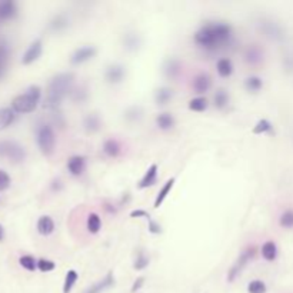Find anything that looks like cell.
<instances>
[{
  "instance_id": "39",
  "label": "cell",
  "mask_w": 293,
  "mask_h": 293,
  "mask_svg": "<svg viewBox=\"0 0 293 293\" xmlns=\"http://www.w3.org/2000/svg\"><path fill=\"white\" fill-rule=\"evenodd\" d=\"M19 263H20V266H22L23 269H26V270H29V272H33L37 268V260L33 256H30V255H24V256L20 257V259H19Z\"/></svg>"
},
{
  "instance_id": "16",
  "label": "cell",
  "mask_w": 293,
  "mask_h": 293,
  "mask_svg": "<svg viewBox=\"0 0 293 293\" xmlns=\"http://www.w3.org/2000/svg\"><path fill=\"white\" fill-rule=\"evenodd\" d=\"M69 26H70V19H69V16L66 13H57L49 22V29L53 33H62L66 29H69Z\"/></svg>"
},
{
  "instance_id": "35",
  "label": "cell",
  "mask_w": 293,
  "mask_h": 293,
  "mask_svg": "<svg viewBox=\"0 0 293 293\" xmlns=\"http://www.w3.org/2000/svg\"><path fill=\"white\" fill-rule=\"evenodd\" d=\"M272 132H273V125L268 119L257 120V123L252 129L253 135H266V133H272Z\"/></svg>"
},
{
  "instance_id": "38",
  "label": "cell",
  "mask_w": 293,
  "mask_h": 293,
  "mask_svg": "<svg viewBox=\"0 0 293 293\" xmlns=\"http://www.w3.org/2000/svg\"><path fill=\"white\" fill-rule=\"evenodd\" d=\"M209 103H207V99L203 97V96H198V97H193L190 102H189V109L192 112H204L207 109Z\"/></svg>"
},
{
  "instance_id": "40",
  "label": "cell",
  "mask_w": 293,
  "mask_h": 293,
  "mask_svg": "<svg viewBox=\"0 0 293 293\" xmlns=\"http://www.w3.org/2000/svg\"><path fill=\"white\" fill-rule=\"evenodd\" d=\"M9 46L6 42H0V77L3 76V72H4V65H6V60L9 57Z\"/></svg>"
},
{
  "instance_id": "24",
  "label": "cell",
  "mask_w": 293,
  "mask_h": 293,
  "mask_svg": "<svg viewBox=\"0 0 293 293\" xmlns=\"http://www.w3.org/2000/svg\"><path fill=\"white\" fill-rule=\"evenodd\" d=\"M56 225L50 216H40L37 220V232L42 236H49L55 232Z\"/></svg>"
},
{
  "instance_id": "48",
  "label": "cell",
  "mask_w": 293,
  "mask_h": 293,
  "mask_svg": "<svg viewBox=\"0 0 293 293\" xmlns=\"http://www.w3.org/2000/svg\"><path fill=\"white\" fill-rule=\"evenodd\" d=\"M4 239V229H3V226L0 225V242Z\"/></svg>"
},
{
  "instance_id": "19",
  "label": "cell",
  "mask_w": 293,
  "mask_h": 293,
  "mask_svg": "<svg viewBox=\"0 0 293 293\" xmlns=\"http://www.w3.org/2000/svg\"><path fill=\"white\" fill-rule=\"evenodd\" d=\"M102 125H103V120L97 113H89L83 119V129L88 133H97L102 129Z\"/></svg>"
},
{
  "instance_id": "34",
  "label": "cell",
  "mask_w": 293,
  "mask_h": 293,
  "mask_svg": "<svg viewBox=\"0 0 293 293\" xmlns=\"http://www.w3.org/2000/svg\"><path fill=\"white\" fill-rule=\"evenodd\" d=\"M69 96L74 103H85L89 99V92L85 86H79V88H73V90Z\"/></svg>"
},
{
  "instance_id": "3",
  "label": "cell",
  "mask_w": 293,
  "mask_h": 293,
  "mask_svg": "<svg viewBox=\"0 0 293 293\" xmlns=\"http://www.w3.org/2000/svg\"><path fill=\"white\" fill-rule=\"evenodd\" d=\"M40 99H42V89L36 85H32L27 88L26 92L18 94L12 100V109L16 113H32L39 106Z\"/></svg>"
},
{
  "instance_id": "29",
  "label": "cell",
  "mask_w": 293,
  "mask_h": 293,
  "mask_svg": "<svg viewBox=\"0 0 293 293\" xmlns=\"http://www.w3.org/2000/svg\"><path fill=\"white\" fill-rule=\"evenodd\" d=\"M233 69H235V68H233V63H232V60L227 59V57L220 59V60H218V63H216V70H218L220 77H229V76H232Z\"/></svg>"
},
{
  "instance_id": "13",
  "label": "cell",
  "mask_w": 293,
  "mask_h": 293,
  "mask_svg": "<svg viewBox=\"0 0 293 293\" xmlns=\"http://www.w3.org/2000/svg\"><path fill=\"white\" fill-rule=\"evenodd\" d=\"M192 88H193V90L198 93V94H203V93L207 92L212 88V77H210V74L206 73V72L196 74L195 79H193Z\"/></svg>"
},
{
  "instance_id": "9",
  "label": "cell",
  "mask_w": 293,
  "mask_h": 293,
  "mask_svg": "<svg viewBox=\"0 0 293 293\" xmlns=\"http://www.w3.org/2000/svg\"><path fill=\"white\" fill-rule=\"evenodd\" d=\"M126 77V68L122 63H110L105 69V80L109 85H119Z\"/></svg>"
},
{
  "instance_id": "14",
  "label": "cell",
  "mask_w": 293,
  "mask_h": 293,
  "mask_svg": "<svg viewBox=\"0 0 293 293\" xmlns=\"http://www.w3.org/2000/svg\"><path fill=\"white\" fill-rule=\"evenodd\" d=\"M114 283H116V280H114V275H113V272H109V273L105 276L103 279H100L99 282L93 283L92 286L88 288L83 293H103L105 291H108V289H110V288H113Z\"/></svg>"
},
{
  "instance_id": "25",
  "label": "cell",
  "mask_w": 293,
  "mask_h": 293,
  "mask_svg": "<svg viewBox=\"0 0 293 293\" xmlns=\"http://www.w3.org/2000/svg\"><path fill=\"white\" fill-rule=\"evenodd\" d=\"M175 182H176V179H175V178H170V179L166 180V183L160 187V190H159V193H158V196H156V199H155V203H153V207H155V209H159V207L162 206V203L166 201V198L170 195V190L173 189Z\"/></svg>"
},
{
  "instance_id": "4",
  "label": "cell",
  "mask_w": 293,
  "mask_h": 293,
  "mask_svg": "<svg viewBox=\"0 0 293 293\" xmlns=\"http://www.w3.org/2000/svg\"><path fill=\"white\" fill-rule=\"evenodd\" d=\"M36 143L39 150L45 156H50L55 152L56 136L55 130L50 125H39L36 129Z\"/></svg>"
},
{
  "instance_id": "37",
  "label": "cell",
  "mask_w": 293,
  "mask_h": 293,
  "mask_svg": "<svg viewBox=\"0 0 293 293\" xmlns=\"http://www.w3.org/2000/svg\"><path fill=\"white\" fill-rule=\"evenodd\" d=\"M279 226L283 229H293V209H286L280 213Z\"/></svg>"
},
{
  "instance_id": "45",
  "label": "cell",
  "mask_w": 293,
  "mask_h": 293,
  "mask_svg": "<svg viewBox=\"0 0 293 293\" xmlns=\"http://www.w3.org/2000/svg\"><path fill=\"white\" fill-rule=\"evenodd\" d=\"M130 218L136 219V218H146V219H150V215L147 213L146 210L143 209H136V210H132L130 212Z\"/></svg>"
},
{
  "instance_id": "15",
  "label": "cell",
  "mask_w": 293,
  "mask_h": 293,
  "mask_svg": "<svg viewBox=\"0 0 293 293\" xmlns=\"http://www.w3.org/2000/svg\"><path fill=\"white\" fill-rule=\"evenodd\" d=\"M163 73L169 79H176L182 73V62L176 57H169L163 63Z\"/></svg>"
},
{
  "instance_id": "47",
  "label": "cell",
  "mask_w": 293,
  "mask_h": 293,
  "mask_svg": "<svg viewBox=\"0 0 293 293\" xmlns=\"http://www.w3.org/2000/svg\"><path fill=\"white\" fill-rule=\"evenodd\" d=\"M62 189H63L62 180H60V179H55V180L52 182V190H53V192H59V190H62Z\"/></svg>"
},
{
  "instance_id": "10",
  "label": "cell",
  "mask_w": 293,
  "mask_h": 293,
  "mask_svg": "<svg viewBox=\"0 0 293 293\" xmlns=\"http://www.w3.org/2000/svg\"><path fill=\"white\" fill-rule=\"evenodd\" d=\"M42 53H43V42H42V39H36L24 50V53L22 56V65L27 66V65L35 63L36 60L40 59Z\"/></svg>"
},
{
  "instance_id": "22",
  "label": "cell",
  "mask_w": 293,
  "mask_h": 293,
  "mask_svg": "<svg viewBox=\"0 0 293 293\" xmlns=\"http://www.w3.org/2000/svg\"><path fill=\"white\" fill-rule=\"evenodd\" d=\"M143 114H145V110H143V108L140 105H132V106H129L128 109L123 112V119L128 123L133 125V123L140 122L142 117H143Z\"/></svg>"
},
{
  "instance_id": "28",
  "label": "cell",
  "mask_w": 293,
  "mask_h": 293,
  "mask_svg": "<svg viewBox=\"0 0 293 293\" xmlns=\"http://www.w3.org/2000/svg\"><path fill=\"white\" fill-rule=\"evenodd\" d=\"M173 99V90L170 88H159L156 92H155V103L158 106H165L167 105L170 100Z\"/></svg>"
},
{
  "instance_id": "33",
  "label": "cell",
  "mask_w": 293,
  "mask_h": 293,
  "mask_svg": "<svg viewBox=\"0 0 293 293\" xmlns=\"http://www.w3.org/2000/svg\"><path fill=\"white\" fill-rule=\"evenodd\" d=\"M77 279H79V273L74 269L68 270V273L65 276V282H63V293L72 292V289H73V286L76 285Z\"/></svg>"
},
{
  "instance_id": "27",
  "label": "cell",
  "mask_w": 293,
  "mask_h": 293,
  "mask_svg": "<svg viewBox=\"0 0 293 293\" xmlns=\"http://www.w3.org/2000/svg\"><path fill=\"white\" fill-rule=\"evenodd\" d=\"M277 246H276V243L273 240H268V242H265L263 245H262V249H260V253H262V256L265 260H268V262H273L276 260V257H277Z\"/></svg>"
},
{
  "instance_id": "1",
  "label": "cell",
  "mask_w": 293,
  "mask_h": 293,
  "mask_svg": "<svg viewBox=\"0 0 293 293\" xmlns=\"http://www.w3.org/2000/svg\"><path fill=\"white\" fill-rule=\"evenodd\" d=\"M233 29L229 23L225 22H209L203 24L195 33L193 42L196 46L204 50H216L220 46L229 43L232 39Z\"/></svg>"
},
{
  "instance_id": "32",
  "label": "cell",
  "mask_w": 293,
  "mask_h": 293,
  "mask_svg": "<svg viewBox=\"0 0 293 293\" xmlns=\"http://www.w3.org/2000/svg\"><path fill=\"white\" fill-rule=\"evenodd\" d=\"M229 100H230L229 93L226 92L225 89H218L216 93H215V96H213V105H215L216 109L219 110L225 109L229 105Z\"/></svg>"
},
{
  "instance_id": "31",
  "label": "cell",
  "mask_w": 293,
  "mask_h": 293,
  "mask_svg": "<svg viewBox=\"0 0 293 293\" xmlns=\"http://www.w3.org/2000/svg\"><path fill=\"white\" fill-rule=\"evenodd\" d=\"M86 227H88L89 233H92V235L99 233L100 229H102V219H100V216L97 213H94V212L89 213L88 220H86Z\"/></svg>"
},
{
  "instance_id": "18",
  "label": "cell",
  "mask_w": 293,
  "mask_h": 293,
  "mask_svg": "<svg viewBox=\"0 0 293 293\" xmlns=\"http://www.w3.org/2000/svg\"><path fill=\"white\" fill-rule=\"evenodd\" d=\"M158 173H159V167H158L156 163H152V165L147 167V170L145 172L143 178L140 179L137 187L139 189H147V187L153 186V184L156 183V180H158Z\"/></svg>"
},
{
  "instance_id": "46",
  "label": "cell",
  "mask_w": 293,
  "mask_h": 293,
  "mask_svg": "<svg viewBox=\"0 0 293 293\" xmlns=\"http://www.w3.org/2000/svg\"><path fill=\"white\" fill-rule=\"evenodd\" d=\"M143 285H145V277H143V276L137 277V279L135 280L133 286H132V293H136V292H137V291H140Z\"/></svg>"
},
{
  "instance_id": "8",
  "label": "cell",
  "mask_w": 293,
  "mask_h": 293,
  "mask_svg": "<svg viewBox=\"0 0 293 293\" xmlns=\"http://www.w3.org/2000/svg\"><path fill=\"white\" fill-rule=\"evenodd\" d=\"M96 55H97V49L94 46H92V45H85V46L77 47L73 53L70 55V63L73 66H79V65H83V63L92 60Z\"/></svg>"
},
{
  "instance_id": "43",
  "label": "cell",
  "mask_w": 293,
  "mask_h": 293,
  "mask_svg": "<svg viewBox=\"0 0 293 293\" xmlns=\"http://www.w3.org/2000/svg\"><path fill=\"white\" fill-rule=\"evenodd\" d=\"M12 183V179L9 176V173L3 169H0V190H6L9 189V186Z\"/></svg>"
},
{
  "instance_id": "6",
  "label": "cell",
  "mask_w": 293,
  "mask_h": 293,
  "mask_svg": "<svg viewBox=\"0 0 293 293\" xmlns=\"http://www.w3.org/2000/svg\"><path fill=\"white\" fill-rule=\"evenodd\" d=\"M0 158H6L13 163H22L26 159V150L15 140H0Z\"/></svg>"
},
{
  "instance_id": "20",
  "label": "cell",
  "mask_w": 293,
  "mask_h": 293,
  "mask_svg": "<svg viewBox=\"0 0 293 293\" xmlns=\"http://www.w3.org/2000/svg\"><path fill=\"white\" fill-rule=\"evenodd\" d=\"M102 150H103V153H105L108 158H110V159H116V158H119L120 153H122V145H120V142H119L117 139L110 137V139H106V140L103 142Z\"/></svg>"
},
{
  "instance_id": "11",
  "label": "cell",
  "mask_w": 293,
  "mask_h": 293,
  "mask_svg": "<svg viewBox=\"0 0 293 293\" xmlns=\"http://www.w3.org/2000/svg\"><path fill=\"white\" fill-rule=\"evenodd\" d=\"M243 60L250 66H257L265 60V52L257 45H249L243 52Z\"/></svg>"
},
{
  "instance_id": "2",
  "label": "cell",
  "mask_w": 293,
  "mask_h": 293,
  "mask_svg": "<svg viewBox=\"0 0 293 293\" xmlns=\"http://www.w3.org/2000/svg\"><path fill=\"white\" fill-rule=\"evenodd\" d=\"M73 85L74 74L72 72H62L55 74L47 85V93L43 102V108L50 112H56L60 108L63 99L72 93Z\"/></svg>"
},
{
  "instance_id": "44",
  "label": "cell",
  "mask_w": 293,
  "mask_h": 293,
  "mask_svg": "<svg viewBox=\"0 0 293 293\" xmlns=\"http://www.w3.org/2000/svg\"><path fill=\"white\" fill-rule=\"evenodd\" d=\"M147 222H149L147 229H149V232H150L152 235H160V233H162V226L159 225V222L153 220L152 218L147 219Z\"/></svg>"
},
{
  "instance_id": "41",
  "label": "cell",
  "mask_w": 293,
  "mask_h": 293,
  "mask_svg": "<svg viewBox=\"0 0 293 293\" xmlns=\"http://www.w3.org/2000/svg\"><path fill=\"white\" fill-rule=\"evenodd\" d=\"M248 292L249 293H266V285L263 280L255 279L248 285Z\"/></svg>"
},
{
  "instance_id": "21",
  "label": "cell",
  "mask_w": 293,
  "mask_h": 293,
  "mask_svg": "<svg viewBox=\"0 0 293 293\" xmlns=\"http://www.w3.org/2000/svg\"><path fill=\"white\" fill-rule=\"evenodd\" d=\"M18 16V6L13 0H0V20H10Z\"/></svg>"
},
{
  "instance_id": "23",
  "label": "cell",
  "mask_w": 293,
  "mask_h": 293,
  "mask_svg": "<svg viewBox=\"0 0 293 293\" xmlns=\"http://www.w3.org/2000/svg\"><path fill=\"white\" fill-rule=\"evenodd\" d=\"M155 122H156V126L160 129V130H172V129L175 128V125H176V119H175V116L172 114V113H169V112H163V113H159L158 116H156V119H155Z\"/></svg>"
},
{
  "instance_id": "42",
  "label": "cell",
  "mask_w": 293,
  "mask_h": 293,
  "mask_svg": "<svg viewBox=\"0 0 293 293\" xmlns=\"http://www.w3.org/2000/svg\"><path fill=\"white\" fill-rule=\"evenodd\" d=\"M56 263L53 260H49V259H39L37 260V269L40 272H52L55 270Z\"/></svg>"
},
{
  "instance_id": "7",
  "label": "cell",
  "mask_w": 293,
  "mask_h": 293,
  "mask_svg": "<svg viewBox=\"0 0 293 293\" xmlns=\"http://www.w3.org/2000/svg\"><path fill=\"white\" fill-rule=\"evenodd\" d=\"M255 252H256V248L255 246H249L246 248L239 257L235 260V263L232 265V268L229 269V273H227V282H235V279L238 277L242 270L248 266V263L253 259L255 256Z\"/></svg>"
},
{
  "instance_id": "12",
  "label": "cell",
  "mask_w": 293,
  "mask_h": 293,
  "mask_svg": "<svg viewBox=\"0 0 293 293\" xmlns=\"http://www.w3.org/2000/svg\"><path fill=\"white\" fill-rule=\"evenodd\" d=\"M122 45H123V49L126 52L135 53V52L140 50V47L143 45V39L136 32H126L123 35V39H122Z\"/></svg>"
},
{
  "instance_id": "30",
  "label": "cell",
  "mask_w": 293,
  "mask_h": 293,
  "mask_svg": "<svg viewBox=\"0 0 293 293\" xmlns=\"http://www.w3.org/2000/svg\"><path fill=\"white\" fill-rule=\"evenodd\" d=\"M245 89L249 93H257L263 88V80L259 76H249L245 79Z\"/></svg>"
},
{
  "instance_id": "17",
  "label": "cell",
  "mask_w": 293,
  "mask_h": 293,
  "mask_svg": "<svg viewBox=\"0 0 293 293\" xmlns=\"http://www.w3.org/2000/svg\"><path fill=\"white\" fill-rule=\"evenodd\" d=\"M68 170L72 176H80L86 170V159L80 155H74L68 160Z\"/></svg>"
},
{
  "instance_id": "36",
  "label": "cell",
  "mask_w": 293,
  "mask_h": 293,
  "mask_svg": "<svg viewBox=\"0 0 293 293\" xmlns=\"http://www.w3.org/2000/svg\"><path fill=\"white\" fill-rule=\"evenodd\" d=\"M149 262H150V259H149V256H147L146 253H145L143 250H139V252L136 253L135 262H133V269L137 270V272L145 270L147 266H149Z\"/></svg>"
},
{
  "instance_id": "26",
  "label": "cell",
  "mask_w": 293,
  "mask_h": 293,
  "mask_svg": "<svg viewBox=\"0 0 293 293\" xmlns=\"http://www.w3.org/2000/svg\"><path fill=\"white\" fill-rule=\"evenodd\" d=\"M16 120V112L12 108H1L0 109V132L13 125Z\"/></svg>"
},
{
  "instance_id": "5",
  "label": "cell",
  "mask_w": 293,
  "mask_h": 293,
  "mask_svg": "<svg viewBox=\"0 0 293 293\" xmlns=\"http://www.w3.org/2000/svg\"><path fill=\"white\" fill-rule=\"evenodd\" d=\"M257 29L260 30V33L263 36L268 37L269 40H273V42H282L286 37V32L282 27V24L272 19H260L257 22Z\"/></svg>"
}]
</instances>
